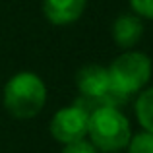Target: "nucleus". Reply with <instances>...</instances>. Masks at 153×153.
Returning a JSON list of instances; mask_svg holds the SVG:
<instances>
[{"mask_svg":"<svg viewBox=\"0 0 153 153\" xmlns=\"http://www.w3.org/2000/svg\"><path fill=\"white\" fill-rule=\"evenodd\" d=\"M128 153H153V134L151 132H140L132 136L128 142Z\"/></svg>","mask_w":153,"mask_h":153,"instance_id":"9","label":"nucleus"},{"mask_svg":"<svg viewBox=\"0 0 153 153\" xmlns=\"http://www.w3.org/2000/svg\"><path fill=\"white\" fill-rule=\"evenodd\" d=\"M107 70L112 89L126 97H132V95L140 93L149 82L151 60L146 52L128 51L120 54Z\"/></svg>","mask_w":153,"mask_h":153,"instance_id":"3","label":"nucleus"},{"mask_svg":"<svg viewBox=\"0 0 153 153\" xmlns=\"http://www.w3.org/2000/svg\"><path fill=\"white\" fill-rule=\"evenodd\" d=\"M62 153H97V149L91 142L79 140V142H74V143H66Z\"/></svg>","mask_w":153,"mask_h":153,"instance_id":"11","label":"nucleus"},{"mask_svg":"<svg viewBox=\"0 0 153 153\" xmlns=\"http://www.w3.org/2000/svg\"><path fill=\"white\" fill-rule=\"evenodd\" d=\"M87 126H89V114L76 105H70L54 112L51 120V134L56 142L66 146L85 140Z\"/></svg>","mask_w":153,"mask_h":153,"instance_id":"4","label":"nucleus"},{"mask_svg":"<svg viewBox=\"0 0 153 153\" xmlns=\"http://www.w3.org/2000/svg\"><path fill=\"white\" fill-rule=\"evenodd\" d=\"M87 134L95 149L103 153H116L124 149L132 138L130 122L116 107H101L91 112Z\"/></svg>","mask_w":153,"mask_h":153,"instance_id":"2","label":"nucleus"},{"mask_svg":"<svg viewBox=\"0 0 153 153\" xmlns=\"http://www.w3.org/2000/svg\"><path fill=\"white\" fill-rule=\"evenodd\" d=\"M76 87H78L82 97H89V99L103 97L111 89L108 70L99 66V64H87L76 74Z\"/></svg>","mask_w":153,"mask_h":153,"instance_id":"5","label":"nucleus"},{"mask_svg":"<svg viewBox=\"0 0 153 153\" xmlns=\"http://www.w3.org/2000/svg\"><path fill=\"white\" fill-rule=\"evenodd\" d=\"M130 8L140 18L153 19V0H130Z\"/></svg>","mask_w":153,"mask_h":153,"instance_id":"10","label":"nucleus"},{"mask_svg":"<svg viewBox=\"0 0 153 153\" xmlns=\"http://www.w3.org/2000/svg\"><path fill=\"white\" fill-rule=\"evenodd\" d=\"M143 35L142 18L136 14H122L112 23V39L120 49H132Z\"/></svg>","mask_w":153,"mask_h":153,"instance_id":"7","label":"nucleus"},{"mask_svg":"<svg viewBox=\"0 0 153 153\" xmlns=\"http://www.w3.org/2000/svg\"><path fill=\"white\" fill-rule=\"evenodd\" d=\"M134 111H136V118L142 124V128L153 134V85L140 91Z\"/></svg>","mask_w":153,"mask_h":153,"instance_id":"8","label":"nucleus"},{"mask_svg":"<svg viewBox=\"0 0 153 153\" xmlns=\"http://www.w3.org/2000/svg\"><path fill=\"white\" fill-rule=\"evenodd\" d=\"M47 85L33 72H18L4 87V107L14 118L29 120L43 111Z\"/></svg>","mask_w":153,"mask_h":153,"instance_id":"1","label":"nucleus"},{"mask_svg":"<svg viewBox=\"0 0 153 153\" xmlns=\"http://www.w3.org/2000/svg\"><path fill=\"white\" fill-rule=\"evenodd\" d=\"M87 0H43L45 18L54 25H68L82 18Z\"/></svg>","mask_w":153,"mask_h":153,"instance_id":"6","label":"nucleus"}]
</instances>
